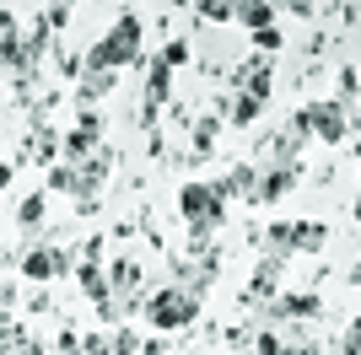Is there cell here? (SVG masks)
Instances as JSON below:
<instances>
[{"instance_id":"obj_13","label":"cell","mask_w":361,"mask_h":355,"mask_svg":"<svg viewBox=\"0 0 361 355\" xmlns=\"http://www.w3.org/2000/svg\"><path fill=\"white\" fill-rule=\"evenodd\" d=\"M238 81H243V92H248V97L270 103V92H275V70H270V59H248V65L238 70Z\"/></svg>"},{"instance_id":"obj_2","label":"cell","mask_w":361,"mask_h":355,"mask_svg":"<svg viewBox=\"0 0 361 355\" xmlns=\"http://www.w3.org/2000/svg\"><path fill=\"white\" fill-rule=\"evenodd\" d=\"M108 173H114V151L97 146L92 156H81V162H54L44 178L49 194H71V199H81V210H92V199H97V189L108 183Z\"/></svg>"},{"instance_id":"obj_17","label":"cell","mask_w":361,"mask_h":355,"mask_svg":"<svg viewBox=\"0 0 361 355\" xmlns=\"http://www.w3.org/2000/svg\"><path fill=\"white\" fill-rule=\"evenodd\" d=\"M281 264L286 259H275V253H264L254 264V280H248V301H259V296H275V285H281Z\"/></svg>"},{"instance_id":"obj_23","label":"cell","mask_w":361,"mask_h":355,"mask_svg":"<svg viewBox=\"0 0 361 355\" xmlns=\"http://www.w3.org/2000/svg\"><path fill=\"white\" fill-rule=\"evenodd\" d=\"M221 118H226V113L200 118V130H195V156H211V151H216V130H221Z\"/></svg>"},{"instance_id":"obj_35","label":"cell","mask_w":361,"mask_h":355,"mask_svg":"<svg viewBox=\"0 0 361 355\" xmlns=\"http://www.w3.org/2000/svg\"><path fill=\"white\" fill-rule=\"evenodd\" d=\"M350 216H356V232H361V194L350 199Z\"/></svg>"},{"instance_id":"obj_26","label":"cell","mask_w":361,"mask_h":355,"mask_svg":"<svg viewBox=\"0 0 361 355\" xmlns=\"http://www.w3.org/2000/svg\"><path fill=\"white\" fill-rule=\"evenodd\" d=\"M183 59H189V44H183V38H173V44H162V54H157V65H167V70H178Z\"/></svg>"},{"instance_id":"obj_25","label":"cell","mask_w":361,"mask_h":355,"mask_svg":"<svg viewBox=\"0 0 361 355\" xmlns=\"http://www.w3.org/2000/svg\"><path fill=\"white\" fill-rule=\"evenodd\" d=\"M195 11L205 22H232V0H195Z\"/></svg>"},{"instance_id":"obj_20","label":"cell","mask_w":361,"mask_h":355,"mask_svg":"<svg viewBox=\"0 0 361 355\" xmlns=\"http://www.w3.org/2000/svg\"><path fill=\"white\" fill-rule=\"evenodd\" d=\"M44 210H49V189H32L27 199L16 205V221H22V226H38V221H44Z\"/></svg>"},{"instance_id":"obj_10","label":"cell","mask_w":361,"mask_h":355,"mask_svg":"<svg viewBox=\"0 0 361 355\" xmlns=\"http://www.w3.org/2000/svg\"><path fill=\"white\" fill-rule=\"evenodd\" d=\"M97 248H103V242L92 237V242H87V264L75 269V285H81V296H87V301H97V307H103V301H108V269L97 264Z\"/></svg>"},{"instance_id":"obj_33","label":"cell","mask_w":361,"mask_h":355,"mask_svg":"<svg viewBox=\"0 0 361 355\" xmlns=\"http://www.w3.org/2000/svg\"><path fill=\"white\" fill-rule=\"evenodd\" d=\"M11 178H16V162H0V194L11 189Z\"/></svg>"},{"instance_id":"obj_9","label":"cell","mask_w":361,"mask_h":355,"mask_svg":"<svg viewBox=\"0 0 361 355\" xmlns=\"http://www.w3.org/2000/svg\"><path fill=\"white\" fill-rule=\"evenodd\" d=\"M291 189H297V167H259V183H254L248 205H281Z\"/></svg>"},{"instance_id":"obj_12","label":"cell","mask_w":361,"mask_h":355,"mask_svg":"<svg viewBox=\"0 0 361 355\" xmlns=\"http://www.w3.org/2000/svg\"><path fill=\"white\" fill-rule=\"evenodd\" d=\"M254 183H259V167L238 162L226 178H216V194H221V199H254Z\"/></svg>"},{"instance_id":"obj_27","label":"cell","mask_w":361,"mask_h":355,"mask_svg":"<svg viewBox=\"0 0 361 355\" xmlns=\"http://www.w3.org/2000/svg\"><path fill=\"white\" fill-rule=\"evenodd\" d=\"M81 350H87V355H114V340H103V334H87V340H81Z\"/></svg>"},{"instance_id":"obj_11","label":"cell","mask_w":361,"mask_h":355,"mask_svg":"<svg viewBox=\"0 0 361 355\" xmlns=\"http://www.w3.org/2000/svg\"><path fill=\"white\" fill-rule=\"evenodd\" d=\"M114 87H119V75H114V70H81V81H75V103L92 113V103H103Z\"/></svg>"},{"instance_id":"obj_6","label":"cell","mask_w":361,"mask_h":355,"mask_svg":"<svg viewBox=\"0 0 361 355\" xmlns=\"http://www.w3.org/2000/svg\"><path fill=\"white\" fill-rule=\"evenodd\" d=\"M22 275L32 285H49V280H60V275H71V248H32L22 259Z\"/></svg>"},{"instance_id":"obj_5","label":"cell","mask_w":361,"mask_h":355,"mask_svg":"<svg viewBox=\"0 0 361 355\" xmlns=\"http://www.w3.org/2000/svg\"><path fill=\"white\" fill-rule=\"evenodd\" d=\"M291 130L297 135H318L324 146H340L345 140V103H307V108H297V118H291Z\"/></svg>"},{"instance_id":"obj_30","label":"cell","mask_w":361,"mask_h":355,"mask_svg":"<svg viewBox=\"0 0 361 355\" xmlns=\"http://www.w3.org/2000/svg\"><path fill=\"white\" fill-rule=\"evenodd\" d=\"M345 355H361V318H350L345 328Z\"/></svg>"},{"instance_id":"obj_15","label":"cell","mask_w":361,"mask_h":355,"mask_svg":"<svg viewBox=\"0 0 361 355\" xmlns=\"http://www.w3.org/2000/svg\"><path fill=\"white\" fill-rule=\"evenodd\" d=\"M318 312H324L318 291H297V296H281L270 318H291V323H302V318H318Z\"/></svg>"},{"instance_id":"obj_16","label":"cell","mask_w":361,"mask_h":355,"mask_svg":"<svg viewBox=\"0 0 361 355\" xmlns=\"http://www.w3.org/2000/svg\"><path fill=\"white\" fill-rule=\"evenodd\" d=\"M324 248H329L324 221H291V253H324Z\"/></svg>"},{"instance_id":"obj_21","label":"cell","mask_w":361,"mask_h":355,"mask_svg":"<svg viewBox=\"0 0 361 355\" xmlns=\"http://www.w3.org/2000/svg\"><path fill=\"white\" fill-rule=\"evenodd\" d=\"M16 49H22V38H16V16H11V11H0V65H11Z\"/></svg>"},{"instance_id":"obj_28","label":"cell","mask_w":361,"mask_h":355,"mask_svg":"<svg viewBox=\"0 0 361 355\" xmlns=\"http://www.w3.org/2000/svg\"><path fill=\"white\" fill-rule=\"evenodd\" d=\"M114 355H135V328H119V334H114Z\"/></svg>"},{"instance_id":"obj_31","label":"cell","mask_w":361,"mask_h":355,"mask_svg":"<svg viewBox=\"0 0 361 355\" xmlns=\"http://www.w3.org/2000/svg\"><path fill=\"white\" fill-rule=\"evenodd\" d=\"M254 44H259V49H281V32H275V27H259Z\"/></svg>"},{"instance_id":"obj_34","label":"cell","mask_w":361,"mask_h":355,"mask_svg":"<svg viewBox=\"0 0 361 355\" xmlns=\"http://www.w3.org/2000/svg\"><path fill=\"white\" fill-rule=\"evenodd\" d=\"M281 355H318L313 344H281Z\"/></svg>"},{"instance_id":"obj_19","label":"cell","mask_w":361,"mask_h":355,"mask_svg":"<svg viewBox=\"0 0 361 355\" xmlns=\"http://www.w3.org/2000/svg\"><path fill=\"white\" fill-rule=\"evenodd\" d=\"M259 113H264V103H259V97H248V92H238V97L226 103V124H238V130L259 124Z\"/></svg>"},{"instance_id":"obj_24","label":"cell","mask_w":361,"mask_h":355,"mask_svg":"<svg viewBox=\"0 0 361 355\" xmlns=\"http://www.w3.org/2000/svg\"><path fill=\"white\" fill-rule=\"evenodd\" d=\"M264 248H270L275 259H286L291 253V221H270L264 226Z\"/></svg>"},{"instance_id":"obj_8","label":"cell","mask_w":361,"mask_h":355,"mask_svg":"<svg viewBox=\"0 0 361 355\" xmlns=\"http://www.w3.org/2000/svg\"><path fill=\"white\" fill-rule=\"evenodd\" d=\"M97 146H103V124H97V113H81V124L71 135H60V162H81Z\"/></svg>"},{"instance_id":"obj_22","label":"cell","mask_w":361,"mask_h":355,"mask_svg":"<svg viewBox=\"0 0 361 355\" xmlns=\"http://www.w3.org/2000/svg\"><path fill=\"white\" fill-rule=\"evenodd\" d=\"M0 344H6L0 355H44V344H38V340H27L22 328H6V334H0Z\"/></svg>"},{"instance_id":"obj_32","label":"cell","mask_w":361,"mask_h":355,"mask_svg":"<svg viewBox=\"0 0 361 355\" xmlns=\"http://www.w3.org/2000/svg\"><path fill=\"white\" fill-rule=\"evenodd\" d=\"M254 350H259V355H281V340H275V334H259Z\"/></svg>"},{"instance_id":"obj_14","label":"cell","mask_w":361,"mask_h":355,"mask_svg":"<svg viewBox=\"0 0 361 355\" xmlns=\"http://www.w3.org/2000/svg\"><path fill=\"white\" fill-rule=\"evenodd\" d=\"M232 22H243L248 32L275 27V0H232Z\"/></svg>"},{"instance_id":"obj_29","label":"cell","mask_w":361,"mask_h":355,"mask_svg":"<svg viewBox=\"0 0 361 355\" xmlns=\"http://www.w3.org/2000/svg\"><path fill=\"white\" fill-rule=\"evenodd\" d=\"M275 6H281V11H291V16H313L318 0H275Z\"/></svg>"},{"instance_id":"obj_7","label":"cell","mask_w":361,"mask_h":355,"mask_svg":"<svg viewBox=\"0 0 361 355\" xmlns=\"http://www.w3.org/2000/svg\"><path fill=\"white\" fill-rule=\"evenodd\" d=\"M173 103V70H167V65H157V59H151L146 65V108H140V124H157V118H162V108Z\"/></svg>"},{"instance_id":"obj_3","label":"cell","mask_w":361,"mask_h":355,"mask_svg":"<svg viewBox=\"0 0 361 355\" xmlns=\"http://www.w3.org/2000/svg\"><path fill=\"white\" fill-rule=\"evenodd\" d=\"M178 216L189 221V237H195V248H205L211 242V232L226 221V199L216 194V183H183L178 189Z\"/></svg>"},{"instance_id":"obj_1","label":"cell","mask_w":361,"mask_h":355,"mask_svg":"<svg viewBox=\"0 0 361 355\" xmlns=\"http://www.w3.org/2000/svg\"><path fill=\"white\" fill-rule=\"evenodd\" d=\"M81 65H87V70H114V75L130 70V65H151V59H146V27H140V16L124 11L119 22H114V27L81 54Z\"/></svg>"},{"instance_id":"obj_4","label":"cell","mask_w":361,"mask_h":355,"mask_svg":"<svg viewBox=\"0 0 361 355\" xmlns=\"http://www.w3.org/2000/svg\"><path fill=\"white\" fill-rule=\"evenodd\" d=\"M140 312H146V323L157 328V334H183V328L200 318V296L183 291V285H162V291H151L146 301H140Z\"/></svg>"},{"instance_id":"obj_18","label":"cell","mask_w":361,"mask_h":355,"mask_svg":"<svg viewBox=\"0 0 361 355\" xmlns=\"http://www.w3.org/2000/svg\"><path fill=\"white\" fill-rule=\"evenodd\" d=\"M54 156H60V135H54V130H32L27 135V162L54 167Z\"/></svg>"}]
</instances>
